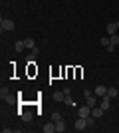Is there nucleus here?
<instances>
[{
  "label": "nucleus",
  "instance_id": "2eb2a0df",
  "mask_svg": "<svg viewBox=\"0 0 119 133\" xmlns=\"http://www.w3.org/2000/svg\"><path fill=\"white\" fill-rule=\"evenodd\" d=\"M24 48H26V44H24V40H18L16 44H14V50H16V52H22Z\"/></svg>",
  "mask_w": 119,
  "mask_h": 133
},
{
  "label": "nucleus",
  "instance_id": "1a4fd4ad",
  "mask_svg": "<svg viewBox=\"0 0 119 133\" xmlns=\"http://www.w3.org/2000/svg\"><path fill=\"white\" fill-rule=\"evenodd\" d=\"M20 117H22V121H32V119H34V113H32V111H22Z\"/></svg>",
  "mask_w": 119,
  "mask_h": 133
},
{
  "label": "nucleus",
  "instance_id": "f03ea898",
  "mask_svg": "<svg viewBox=\"0 0 119 133\" xmlns=\"http://www.w3.org/2000/svg\"><path fill=\"white\" fill-rule=\"evenodd\" d=\"M74 127L78 129V131H83V129H87V121H85V117H78L74 123Z\"/></svg>",
  "mask_w": 119,
  "mask_h": 133
},
{
  "label": "nucleus",
  "instance_id": "dca6fc26",
  "mask_svg": "<svg viewBox=\"0 0 119 133\" xmlns=\"http://www.w3.org/2000/svg\"><path fill=\"white\" fill-rule=\"evenodd\" d=\"M107 95L113 99V97H117L119 95V91H117V88H107Z\"/></svg>",
  "mask_w": 119,
  "mask_h": 133
},
{
  "label": "nucleus",
  "instance_id": "4be33fe9",
  "mask_svg": "<svg viewBox=\"0 0 119 133\" xmlns=\"http://www.w3.org/2000/svg\"><path fill=\"white\" fill-rule=\"evenodd\" d=\"M117 30H119V22H117Z\"/></svg>",
  "mask_w": 119,
  "mask_h": 133
},
{
  "label": "nucleus",
  "instance_id": "6ab92c4d",
  "mask_svg": "<svg viewBox=\"0 0 119 133\" xmlns=\"http://www.w3.org/2000/svg\"><path fill=\"white\" fill-rule=\"evenodd\" d=\"M109 38H111V46L117 48V46H119V36H117V34H113V36H109Z\"/></svg>",
  "mask_w": 119,
  "mask_h": 133
},
{
  "label": "nucleus",
  "instance_id": "ddd939ff",
  "mask_svg": "<svg viewBox=\"0 0 119 133\" xmlns=\"http://www.w3.org/2000/svg\"><path fill=\"white\" fill-rule=\"evenodd\" d=\"M54 123H56V131H60V133L66 131V121H64V119H60V121H54Z\"/></svg>",
  "mask_w": 119,
  "mask_h": 133
},
{
  "label": "nucleus",
  "instance_id": "4468645a",
  "mask_svg": "<svg viewBox=\"0 0 119 133\" xmlns=\"http://www.w3.org/2000/svg\"><path fill=\"white\" fill-rule=\"evenodd\" d=\"M105 30H107V34H109V36H113V34H115V30H117V24H113V22H109V24H107V28H105Z\"/></svg>",
  "mask_w": 119,
  "mask_h": 133
},
{
  "label": "nucleus",
  "instance_id": "f257e3e1",
  "mask_svg": "<svg viewBox=\"0 0 119 133\" xmlns=\"http://www.w3.org/2000/svg\"><path fill=\"white\" fill-rule=\"evenodd\" d=\"M0 28H2V32H10V30H14V22H12L10 18H2V22H0Z\"/></svg>",
  "mask_w": 119,
  "mask_h": 133
},
{
  "label": "nucleus",
  "instance_id": "20e7f679",
  "mask_svg": "<svg viewBox=\"0 0 119 133\" xmlns=\"http://www.w3.org/2000/svg\"><path fill=\"white\" fill-rule=\"evenodd\" d=\"M103 111H105V109H103L101 105H95V107H91V115L95 117V119H99V117L103 115Z\"/></svg>",
  "mask_w": 119,
  "mask_h": 133
},
{
  "label": "nucleus",
  "instance_id": "9b49d317",
  "mask_svg": "<svg viewBox=\"0 0 119 133\" xmlns=\"http://www.w3.org/2000/svg\"><path fill=\"white\" fill-rule=\"evenodd\" d=\"M0 97H2V99H6V101H12V97H10V91H8L6 88H2V89H0Z\"/></svg>",
  "mask_w": 119,
  "mask_h": 133
},
{
  "label": "nucleus",
  "instance_id": "5701e85b",
  "mask_svg": "<svg viewBox=\"0 0 119 133\" xmlns=\"http://www.w3.org/2000/svg\"><path fill=\"white\" fill-rule=\"evenodd\" d=\"M117 78H119V76H117Z\"/></svg>",
  "mask_w": 119,
  "mask_h": 133
},
{
  "label": "nucleus",
  "instance_id": "6e6552de",
  "mask_svg": "<svg viewBox=\"0 0 119 133\" xmlns=\"http://www.w3.org/2000/svg\"><path fill=\"white\" fill-rule=\"evenodd\" d=\"M42 131H44V133H54V131H56V123H54V121H52V123H46L44 127H42Z\"/></svg>",
  "mask_w": 119,
  "mask_h": 133
},
{
  "label": "nucleus",
  "instance_id": "7ed1b4c3",
  "mask_svg": "<svg viewBox=\"0 0 119 133\" xmlns=\"http://www.w3.org/2000/svg\"><path fill=\"white\" fill-rule=\"evenodd\" d=\"M91 115V107L87 105V103H85L83 107H79L78 109V117H89Z\"/></svg>",
  "mask_w": 119,
  "mask_h": 133
},
{
  "label": "nucleus",
  "instance_id": "a211bd4d",
  "mask_svg": "<svg viewBox=\"0 0 119 133\" xmlns=\"http://www.w3.org/2000/svg\"><path fill=\"white\" fill-rule=\"evenodd\" d=\"M85 121H87V127H93V125L97 123V119L93 115H89V117H85Z\"/></svg>",
  "mask_w": 119,
  "mask_h": 133
},
{
  "label": "nucleus",
  "instance_id": "f8f14e48",
  "mask_svg": "<svg viewBox=\"0 0 119 133\" xmlns=\"http://www.w3.org/2000/svg\"><path fill=\"white\" fill-rule=\"evenodd\" d=\"M64 97H66L64 91H54V95H52V99H54V101H64Z\"/></svg>",
  "mask_w": 119,
  "mask_h": 133
},
{
  "label": "nucleus",
  "instance_id": "423d86ee",
  "mask_svg": "<svg viewBox=\"0 0 119 133\" xmlns=\"http://www.w3.org/2000/svg\"><path fill=\"white\" fill-rule=\"evenodd\" d=\"M93 94L99 95V97H103V95H107V88H105V85H97V88L93 89Z\"/></svg>",
  "mask_w": 119,
  "mask_h": 133
},
{
  "label": "nucleus",
  "instance_id": "39448f33",
  "mask_svg": "<svg viewBox=\"0 0 119 133\" xmlns=\"http://www.w3.org/2000/svg\"><path fill=\"white\" fill-rule=\"evenodd\" d=\"M85 103H87L89 107H95V105H97V95H95V94L87 95V97H85Z\"/></svg>",
  "mask_w": 119,
  "mask_h": 133
},
{
  "label": "nucleus",
  "instance_id": "9d476101",
  "mask_svg": "<svg viewBox=\"0 0 119 133\" xmlns=\"http://www.w3.org/2000/svg\"><path fill=\"white\" fill-rule=\"evenodd\" d=\"M99 44H101L103 48H109V46H111V38H109V36H101V38H99Z\"/></svg>",
  "mask_w": 119,
  "mask_h": 133
},
{
  "label": "nucleus",
  "instance_id": "0eeeda50",
  "mask_svg": "<svg viewBox=\"0 0 119 133\" xmlns=\"http://www.w3.org/2000/svg\"><path fill=\"white\" fill-rule=\"evenodd\" d=\"M109 101H111V97H109V95H103V97H101V101H99V105H101L103 109L107 111V109H109Z\"/></svg>",
  "mask_w": 119,
  "mask_h": 133
},
{
  "label": "nucleus",
  "instance_id": "aec40b11",
  "mask_svg": "<svg viewBox=\"0 0 119 133\" xmlns=\"http://www.w3.org/2000/svg\"><path fill=\"white\" fill-rule=\"evenodd\" d=\"M64 103H66V105H72V103H74V99L69 97V94H66V97H64Z\"/></svg>",
  "mask_w": 119,
  "mask_h": 133
},
{
  "label": "nucleus",
  "instance_id": "f3484780",
  "mask_svg": "<svg viewBox=\"0 0 119 133\" xmlns=\"http://www.w3.org/2000/svg\"><path fill=\"white\" fill-rule=\"evenodd\" d=\"M24 44H26V48H30V50H34V48H36V42L32 38H26V40H24Z\"/></svg>",
  "mask_w": 119,
  "mask_h": 133
},
{
  "label": "nucleus",
  "instance_id": "412c9836",
  "mask_svg": "<svg viewBox=\"0 0 119 133\" xmlns=\"http://www.w3.org/2000/svg\"><path fill=\"white\" fill-rule=\"evenodd\" d=\"M60 119H62V115H60L58 111H54V113H52V121H60Z\"/></svg>",
  "mask_w": 119,
  "mask_h": 133
}]
</instances>
